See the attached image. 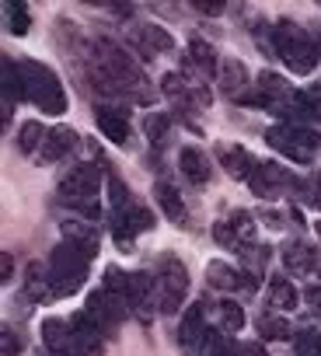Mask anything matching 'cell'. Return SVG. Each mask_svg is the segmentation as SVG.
<instances>
[{"label":"cell","mask_w":321,"mask_h":356,"mask_svg":"<svg viewBox=\"0 0 321 356\" xmlns=\"http://www.w3.org/2000/svg\"><path fill=\"white\" fill-rule=\"evenodd\" d=\"M63 241H67V245H74V248H81L88 259H94V255H98V231H94L91 224L67 220V224H63Z\"/></svg>","instance_id":"cell-20"},{"label":"cell","mask_w":321,"mask_h":356,"mask_svg":"<svg viewBox=\"0 0 321 356\" xmlns=\"http://www.w3.org/2000/svg\"><path fill=\"white\" fill-rule=\"evenodd\" d=\"M238 356H265V349L258 342H245V346H238Z\"/></svg>","instance_id":"cell-36"},{"label":"cell","mask_w":321,"mask_h":356,"mask_svg":"<svg viewBox=\"0 0 321 356\" xmlns=\"http://www.w3.org/2000/svg\"><path fill=\"white\" fill-rule=\"evenodd\" d=\"M25 297H28L32 304L53 300V276H49V266L28 262V269H25Z\"/></svg>","instance_id":"cell-17"},{"label":"cell","mask_w":321,"mask_h":356,"mask_svg":"<svg viewBox=\"0 0 321 356\" xmlns=\"http://www.w3.org/2000/svg\"><path fill=\"white\" fill-rule=\"evenodd\" d=\"M245 328V307L238 300L220 304V332H241Z\"/></svg>","instance_id":"cell-28"},{"label":"cell","mask_w":321,"mask_h":356,"mask_svg":"<svg viewBox=\"0 0 321 356\" xmlns=\"http://www.w3.org/2000/svg\"><path fill=\"white\" fill-rule=\"evenodd\" d=\"M179 168H182V175H186V182L196 186V189L210 186V178H213V164H210V157H206L199 147H182Z\"/></svg>","instance_id":"cell-11"},{"label":"cell","mask_w":321,"mask_h":356,"mask_svg":"<svg viewBox=\"0 0 321 356\" xmlns=\"http://www.w3.org/2000/svg\"><path fill=\"white\" fill-rule=\"evenodd\" d=\"M213 241H217L220 248H231V252H245V245H241V238H238V227L231 224V217H227V220L220 217V220L213 224Z\"/></svg>","instance_id":"cell-26"},{"label":"cell","mask_w":321,"mask_h":356,"mask_svg":"<svg viewBox=\"0 0 321 356\" xmlns=\"http://www.w3.org/2000/svg\"><path fill=\"white\" fill-rule=\"evenodd\" d=\"M300 193H304V203H307V207L321 210V178H318V175H314V182L300 186Z\"/></svg>","instance_id":"cell-33"},{"label":"cell","mask_w":321,"mask_h":356,"mask_svg":"<svg viewBox=\"0 0 321 356\" xmlns=\"http://www.w3.org/2000/svg\"><path fill=\"white\" fill-rule=\"evenodd\" d=\"M265 143H269L272 150H279L283 157H290V161H297V164H307L311 154L321 147V136H318L314 129L300 126V122H283V126H272V129L265 133Z\"/></svg>","instance_id":"cell-7"},{"label":"cell","mask_w":321,"mask_h":356,"mask_svg":"<svg viewBox=\"0 0 321 356\" xmlns=\"http://www.w3.org/2000/svg\"><path fill=\"white\" fill-rule=\"evenodd\" d=\"M143 129H147V140L154 147H165L168 143V133H172V115L168 112H150L143 119Z\"/></svg>","instance_id":"cell-22"},{"label":"cell","mask_w":321,"mask_h":356,"mask_svg":"<svg viewBox=\"0 0 321 356\" xmlns=\"http://www.w3.org/2000/svg\"><path fill=\"white\" fill-rule=\"evenodd\" d=\"M318 276H321V255H318Z\"/></svg>","instance_id":"cell-40"},{"label":"cell","mask_w":321,"mask_h":356,"mask_svg":"<svg viewBox=\"0 0 321 356\" xmlns=\"http://www.w3.org/2000/svg\"><path fill=\"white\" fill-rule=\"evenodd\" d=\"M160 91H165L168 98L186 102V98H189V91H192V84H186V77H182V74H165V77H160Z\"/></svg>","instance_id":"cell-31"},{"label":"cell","mask_w":321,"mask_h":356,"mask_svg":"<svg viewBox=\"0 0 321 356\" xmlns=\"http://www.w3.org/2000/svg\"><path fill=\"white\" fill-rule=\"evenodd\" d=\"M283 262H286V269L297 273V276L318 273V252H314L311 245H304V241H290L286 252H283Z\"/></svg>","instance_id":"cell-19"},{"label":"cell","mask_w":321,"mask_h":356,"mask_svg":"<svg viewBox=\"0 0 321 356\" xmlns=\"http://www.w3.org/2000/svg\"><path fill=\"white\" fill-rule=\"evenodd\" d=\"M206 335V314H203V304H192L186 314H182V325H179V342L186 353H196L199 342Z\"/></svg>","instance_id":"cell-16"},{"label":"cell","mask_w":321,"mask_h":356,"mask_svg":"<svg viewBox=\"0 0 321 356\" xmlns=\"http://www.w3.org/2000/svg\"><path fill=\"white\" fill-rule=\"evenodd\" d=\"M15 276V259H11V252H4L0 255V283H8Z\"/></svg>","instance_id":"cell-35"},{"label":"cell","mask_w":321,"mask_h":356,"mask_svg":"<svg viewBox=\"0 0 321 356\" xmlns=\"http://www.w3.org/2000/svg\"><path fill=\"white\" fill-rule=\"evenodd\" d=\"M227 349H231V342H227L224 332H206L199 349H196V356H227Z\"/></svg>","instance_id":"cell-30"},{"label":"cell","mask_w":321,"mask_h":356,"mask_svg":"<svg viewBox=\"0 0 321 356\" xmlns=\"http://www.w3.org/2000/svg\"><path fill=\"white\" fill-rule=\"evenodd\" d=\"M196 11H199V15H210V18H213V15H220L224 8H220V4H196Z\"/></svg>","instance_id":"cell-37"},{"label":"cell","mask_w":321,"mask_h":356,"mask_svg":"<svg viewBox=\"0 0 321 356\" xmlns=\"http://www.w3.org/2000/svg\"><path fill=\"white\" fill-rule=\"evenodd\" d=\"M154 196H157V207H160V213H165L172 224H182V227H189V210H186V200H182V193L172 186V182H160L154 186Z\"/></svg>","instance_id":"cell-14"},{"label":"cell","mask_w":321,"mask_h":356,"mask_svg":"<svg viewBox=\"0 0 321 356\" xmlns=\"http://www.w3.org/2000/svg\"><path fill=\"white\" fill-rule=\"evenodd\" d=\"M314 234H318V238H321V220H318V224H314Z\"/></svg>","instance_id":"cell-39"},{"label":"cell","mask_w":321,"mask_h":356,"mask_svg":"<svg viewBox=\"0 0 321 356\" xmlns=\"http://www.w3.org/2000/svg\"><path fill=\"white\" fill-rule=\"evenodd\" d=\"M22 353V339L15 335V328H0V356H18Z\"/></svg>","instance_id":"cell-32"},{"label":"cell","mask_w":321,"mask_h":356,"mask_svg":"<svg viewBox=\"0 0 321 356\" xmlns=\"http://www.w3.org/2000/svg\"><path fill=\"white\" fill-rule=\"evenodd\" d=\"M276 49H279L283 63H286L297 77L314 74V67L321 63L318 46H314V42H307V39L297 32V25H293V22H286V18L276 25Z\"/></svg>","instance_id":"cell-6"},{"label":"cell","mask_w":321,"mask_h":356,"mask_svg":"<svg viewBox=\"0 0 321 356\" xmlns=\"http://www.w3.org/2000/svg\"><path fill=\"white\" fill-rule=\"evenodd\" d=\"M297 290L286 283V280H272V286H269V304L276 307V311H293L297 307Z\"/></svg>","instance_id":"cell-25"},{"label":"cell","mask_w":321,"mask_h":356,"mask_svg":"<svg viewBox=\"0 0 321 356\" xmlns=\"http://www.w3.org/2000/svg\"><path fill=\"white\" fill-rule=\"evenodd\" d=\"M217 157H220V164H224V171L231 175V178H248L258 171V161L245 150V147H238V143H220L217 147Z\"/></svg>","instance_id":"cell-13"},{"label":"cell","mask_w":321,"mask_h":356,"mask_svg":"<svg viewBox=\"0 0 321 356\" xmlns=\"http://www.w3.org/2000/svg\"><path fill=\"white\" fill-rule=\"evenodd\" d=\"M4 18H8L11 35H25L32 29V15H28L25 4H18V0H8V4H4Z\"/></svg>","instance_id":"cell-24"},{"label":"cell","mask_w":321,"mask_h":356,"mask_svg":"<svg viewBox=\"0 0 321 356\" xmlns=\"http://www.w3.org/2000/svg\"><path fill=\"white\" fill-rule=\"evenodd\" d=\"M293 353L297 356H321V332L318 328H300L293 335Z\"/></svg>","instance_id":"cell-27"},{"label":"cell","mask_w":321,"mask_h":356,"mask_svg":"<svg viewBox=\"0 0 321 356\" xmlns=\"http://www.w3.org/2000/svg\"><path fill=\"white\" fill-rule=\"evenodd\" d=\"M88 255L67 241H60L49 255V276H53V297H70L81 290L84 276H88Z\"/></svg>","instance_id":"cell-5"},{"label":"cell","mask_w":321,"mask_h":356,"mask_svg":"<svg viewBox=\"0 0 321 356\" xmlns=\"http://www.w3.org/2000/svg\"><path fill=\"white\" fill-rule=\"evenodd\" d=\"M133 227H136V234H140V231H150V227H154V213H150L147 207H136V210H133Z\"/></svg>","instance_id":"cell-34"},{"label":"cell","mask_w":321,"mask_h":356,"mask_svg":"<svg viewBox=\"0 0 321 356\" xmlns=\"http://www.w3.org/2000/svg\"><path fill=\"white\" fill-rule=\"evenodd\" d=\"M307 304H314V311H321V290H318V286L307 290Z\"/></svg>","instance_id":"cell-38"},{"label":"cell","mask_w":321,"mask_h":356,"mask_svg":"<svg viewBox=\"0 0 321 356\" xmlns=\"http://www.w3.org/2000/svg\"><path fill=\"white\" fill-rule=\"evenodd\" d=\"M77 143H81L77 129H70V126H53V129L46 133V143H42L39 161H42V164H56V161H63L70 150H77Z\"/></svg>","instance_id":"cell-12"},{"label":"cell","mask_w":321,"mask_h":356,"mask_svg":"<svg viewBox=\"0 0 321 356\" xmlns=\"http://www.w3.org/2000/svg\"><path fill=\"white\" fill-rule=\"evenodd\" d=\"M217 81H220V91L227 98H238L241 102V91L248 88V67L234 56H224L220 60V70H217Z\"/></svg>","instance_id":"cell-15"},{"label":"cell","mask_w":321,"mask_h":356,"mask_svg":"<svg viewBox=\"0 0 321 356\" xmlns=\"http://www.w3.org/2000/svg\"><path fill=\"white\" fill-rule=\"evenodd\" d=\"M129 42L143 53V60H154L157 53H172L175 49L172 32L160 29V25H136V29H129Z\"/></svg>","instance_id":"cell-8"},{"label":"cell","mask_w":321,"mask_h":356,"mask_svg":"<svg viewBox=\"0 0 321 356\" xmlns=\"http://www.w3.org/2000/svg\"><path fill=\"white\" fill-rule=\"evenodd\" d=\"M318 56H321V39H318Z\"/></svg>","instance_id":"cell-41"},{"label":"cell","mask_w":321,"mask_h":356,"mask_svg":"<svg viewBox=\"0 0 321 356\" xmlns=\"http://www.w3.org/2000/svg\"><path fill=\"white\" fill-rule=\"evenodd\" d=\"M18 63V77H22V91L32 105H39L42 112L49 115H60L67 112V91L56 77L53 67L39 63V60H15Z\"/></svg>","instance_id":"cell-2"},{"label":"cell","mask_w":321,"mask_h":356,"mask_svg":"<svg viewBox=\"0 0 321 356\" xmlns=\"http://www.w3.org/2000/svg\"><path fill=\"white\" fill-rule=\"evenodd\" d=\"M258 335L262 339H272V342H283V339H290V321L279 318V314H269V318L258 321Z\"/></svg>","instance_id":"cell-29"},{"label":"cell","mask_w":321,"mask_h":356,"mask_svg":"<svg viewBox=\"0 0 321 356\" xmlns=\"http://www.w3.org/2000/svg\"><path fill=\"white\" fill-rule=\"evenodd\" d=\"M94 67L122 91L126 102H143V105H150V102L157 98V91H154L150 81L143 77L140 63H136L122 46H115L112 39H98V42H94Z\"/></svg>","instance_id":"cell-1"},{"label":"cell","mask_w":321,"mask_h":356,"mask_svg":"<svg viewBox=\"0 0 321 356\" xmlns=\"http://www.w3.org/2000/svg\"><path fill=\"white\" fill-rule=\"evenodd\" d=\"M186 67H192L199 77H217V70H220V60H217V53H213V46H210V42H203V39H192V42H189Z\"/></svg>","instance_id":"cell-18"},{"label":"cell","mask_w":321,"mask_h":356,"mask_svg":"<svg viewBox=\"0 0 321 356\" xmlns=\"http://www.w3.org/2000/svg\"><path fill=\"white\" fill-rule=\"evenodd\" d=\"M94 122H98L101 136L112 140L115 147H122V143L129 140V112H126L122 105H115V108H112V105H98Z\"/></svg>","instance_id":"cell-10"},{"label":"cell","mask_w":321,"mask_h":356,"mask_svg":"<svg viewBox=\"0 0 321 356\" xmlns=\"http://www.w3.org/2000/svg\"><path fill=\"white\" fill-rule=\"evenodd\" d=\"M42 342L56 356H77V335H74L70 318H46L42 321Z\"/></svg>","instance_id":"cell-9"},{"label":"cell","mask_w":321,"mask_h":356,"mask_svg":"<svg viewBox=\"0 0 321 356\" xmlns=\"http://www.w3.org/2000/svg\"><path fill=\"white\" fill-rule=\"evenodd\" d=\"M154 290H157V311L175 314L189 293V269L179 255H160L154 266Z\"/></svg>","instance_id":"cell-3"},{"label":"cell","mask_w":321,"mask_h":356,"mask_svg":"<svg viewBox=\"0 0 321 356\" xmlns=\"http://www.w3.org/2000/svg\"><path fill=\"white\" fill-rule=\"evenodd\" d=\"M206 283L213 286V290H245V283H248V276L245 273H238L234 266H227V262H210L206 266Z\"/></svg>","instance_id":"cell-21"},{"label":"cell","mask_w":321,"mask_h":356,"mask_svg":"<svg viewBox=\"0 0 321 356\" xmlns=\"http://www.w3.org/2000/svg\"><path fill=\"white\" fill-rule=\"evenodd\" d=\"M60 203L84 210L88 217H98V193H101V171L98 164H77L60 182Z\"/></svg>","instance_id":"cell-4"},{"label":"cell","mask_w":321,"mask_h":356,"mask_svg":"<svg viewBox=\"0 0 321 356\" xmlns=\"http://www.w3.org/2000/svg\"><path fill=\"white\" fill-rule=\"evenodd\" d=\"M46 133H49V129H42L39 122H25V126L18 129V150H22V154H42Z\"/></svg>","instance_id":"cell-23"}]
</instances>
